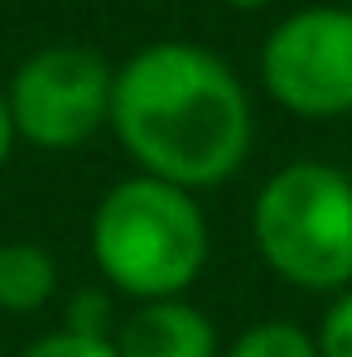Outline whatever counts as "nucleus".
Listing matches in <instances>:
<instances>
[{"instance_id":"4","label":"nucleus","mask_w":352,"mask_h":357,"mask_svg":"<svg viewBox=\"0 0 352 357\" xmlns=\"http://www.w3.org/2000/svg\"><path fill=\"white\" fill-rule=\"evenodd\" d=\"M116 68L87 44H49L15 68L5 102L15 135L34 150H72L112 126Z\"/></svg>"},{"instance_id":"13","label":"nucleus","mask_w":352,"mask_h":357,"mask_svg":"<svg viewBox=\"0 0 352 357\" xmlns=\"http://www.w3.org/2000/svg\"><path fill=\"white\" fill-rule=\"evenodd\" d=\"M222 5H232V10H266V5H275V0H222Z\"/></svg>"},{"instance_id":"8","label":"nucleus","mask_w":352,"mask_h":357,"mask_svg":"<svg viewBox=\"0 0 352 357\" xmlns=\"http://www.w3.org/2000/svg\"><path fill=\"white\" fill-rule=\"evenodd\" d=\"M222 357H319V343H314V333H304L299 324L266 319V324H251Z\"/></svg>"},{"instance_id":"11","label":"nucleus","mask_w":352,"mask_h":357,"mask_svg":"<svg viewBox=\"0 0 352 357\" xmlns=\"http://www.w3.org/2000/svg\"><path fill=\"white\" fill-rule=\"evenodd\" d=\"M20 357H121V353H116V338H82V333L59 328V333L34 338Z\"/></svg>"},{"instance_id":"2","label":"nucleus","mask_w":352,"mask_h":357,"mask_svg":"<svg viewBox=\"0 0 352 357\" xmlns=\"http://www.w3.org/2000/svg\"><path fill=\"white\" fill-rule=\"evenodd\" d=\"M87 241L107 285L135 304L183 299L208 266V218L198 198L150 174L121 178L102 193Z\"/></svg>"},{"instance_id":"6","label":"nucleus","mask_w":352,"mask_h":357,"mask_svg":"<svg viewBox=\"0 0 352 357\" xmlns=\"http://www.w3.org/2000/svg\"><path fill=\"white\" fill-rule=\"evenodd\" d=\"M121 357H217L213 319L188 299H150L135 304L116 324Z\"/></svg>"},{"instance_id":"3","label":"nucleus","mask_w":352,"mask_h":357,"mask_svg":"<svg viewBox=\"0 0 352 357\" xmlns=\"http://www.w3.org/2000/svg\"><path fill=\"white\" fill-rule=\"evenodd\" d=\"M261 261L294 290L338 295L352 285V178L319 160H294L261 183L251 208Z\"/></svg>"},{"instance_id":"1","label":"nucleus","mask_w":352,"mask_h":357,"mask_svg":"<svg viewBox=\"0 0 352 357\" xmlns=\"http://www.w3.org/2000/svg\"><path fill=\"white\" fill-rule=\"evenodd\" d=\"M112 130L140 174L174 188H217L251 155V97L203 44L160 39L116 68Z\"/></svg>"},{"instance_id":"7","label":"nucleus","mask_w":352,"mask_h":357,"mask_svg":"<svg viewBox=\"0 0 352 357\" xmlns=\"http://www.w3.org/2000/svg\"><path fill=\"white\" fill-rule=\"evenodd\" d=\"M59 290V266L39 241L0 246V314H34Z\"/></svg>"},{"instance_id":"12","label":"nucleus","mask_w":352,"mask_h":357,"mask_svg":"<svg viewBox=\"0 0 352 357\" xmlns=\"http://www.w3.org/2000/svg\"><path fill=\"white\" fill-rule=\"evenodd\" d=\"M15 121H10V102H5V87H0V169H5V160H10V150H15Z\"/></svg>"},{"instance_id":"5","label":"nucleus","mask_w":352,"mask_h":357,"mask_svg":"<svg viewBox=\"0 0 352 357\" xmlns=\"http://www.w3.org/2000/svg\"><path fill=\"white\" fill-rule=\"evenodd\" d=\"M261 82L304 121L352 116V10L309 5L285 15L261 44Z\"/></svg>"},{"instance_id":"9","label":"nucleus","mask_w":352,"mask_h":357,"mask_svg":"<svg viewBox=\"0 0 352 357\" xmlns=\"http://www.w3.org/2000/svg\"><path fill=\"white\" fill-rule=\"evenodd\" d=\"M68 333H82V338H116V314H112V299L102 290H77L68 299V319H63Z\"/></svg>"},{"instance_id":"14","label":"nucleus","mask_w":352,"mask_h":357,"mask_svg":"<svg viewBox=\"0 0 352 357\" xmlns=\"http://www.w3.org/2000/svg\"><path fill=\"white\" fill-rule=\"evenodd\" d=\"M348 10H352V0H348Z\"/></svg>"},{"instance_id":"10","label":"nucleus","mask_w":352,"mask_h":357,"mask_svg":"<svg viewBox=\"0 0 352 357\" xmlns=\"http://www.w3.org/2000/svg\"><path fill=\"white\" fill-rule=\"evenodd\" d=\"M314 343H319V357H352V285L338 290L333 304L323 309Z\"/></svg>"}]
</instances>
